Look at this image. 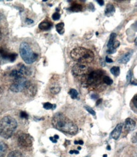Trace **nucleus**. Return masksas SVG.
<instances>
[{"label":"nucleus","instance_id":"1","mask_svg":"<svg viewBox=\"0 0 137 157\" xmlns=\"http://www.w3.org/2000/svg\"><path fill=\"white\" fill-rule=\"evenodd\" d=\"M52 124L57 130L71 135H75L78 131L77 125L62 113H57L53 116Z\"/></svg>","mask_w":137,"mask_h":157},{"label":"nucleus","instance_id":"2","mask_svg":"<svg viewBox=\"0 0 137 157\" xmlns=\"http://www.w3.org/2000/svg\"><path fill=\"white\" fill-rule=\"evenodd\" d=\"M17 122L10 116H5L0 121V136L5 139H9L17 129Z\"/></svg>","mask_w":137,"mask_h":157},{"label":"nucleus","instance_id":"3","mask_svg":"<svg viewBox=\"0 0 137 157\" xmlns=\"http://www.w3.org/2000/svg\"><path fill=\"white\" fill-rule=\"evenodd\" d=\"M72 58L79 63H91L94 59V53L90 50L83 47H77L71 52Z\"/></svg>","mask_w":137,"mask_h":157},{"label":"nucleus","instance_id":"4","mask_svg":"<svg viewBox=\"0 0 137 157\" xmlns=\"http://www.w3.org/2000/svg\"><path fill=\"white\" fill-rule=\"evenodd\" d=\"M19 51L23 60L27 64H32L37 59L38 55L32 51L30 45L26 42H23L20 44Z\"/></svg>","mask_w":137,"mask_h":157},{"label":"nucleus","instance_id":"5","mask_svg":"<svg viewBox=\"0 0 137 157\" xmlns=\"http://www.w3.org/2000/svg\"><path fill=\"white\" fill-rule=\"evenodd\" d=\"M104 72L101 70H97L91 72L87 77L86 84L88 86L99 84L102 80Z\"/></svg>","mask_w":137,"mask_h":157},{"label":"nucleus","instance_id":"6","mask_svg":"<svg viewBox=\"0 0 137 157\" xmlns=\"http://www.w3.org/2000/svg\"><path fill=\"white\" fill-rule=\"evenodd\" d=\"M18 144L21 148L26 150H31L33 145V140L32 137L25 133L20 135L18 137Z\"/></svg>","mask_w":137,"mask_h":157},{"label":"nucleus","instance_id":"7","mask_svg":"<svg viewBox=\"0 0 137 157\" xmlns=\"http://www.w3.org/2000/svg\"><path fill=\"white\" fill-rule=\"evenodd\" d=\"M27 80L25 77L18 78V79L14 80V82L9 87V90L14 93L21 92L24 90Z\"/></svg>","mask_w":137,"mask_h":157},{"label":"nucleus","instance_id":"8","mask_svg":"<svg viewBox=\"0 0 137 157\" xmlns=\"http://www.w3.org/2000/svg\"><path fill=\"white\" fill-rule=\"evenodd\" d=\"M17 57V54L14 53H9L5 50L4 49L0 48V58L3 60H8L9 62H14Z\"/></svg>","mask_w":137,"mask_h":157},{"label":"nucleus","instance_id":"9","mask_svg":"<svg viewBox=\"0 0 137 157\" xmlns=\"http://www.w3.org/2000/svg\"><path fill=\"white\" fill-rule=\"evenodd\" d=\"M87 67L85 65L82 63L76 64L72 68V72L74 75L79 76L85 74L87 72Z\"/></svg>","mask_w":137,"mask_h":157},{"label":"nucleus","instance_id":"10","mask_svg":"<svg viewBox=\"0 0 137 157\" xmlns=\"http://www.w3.org/2000/svg\"><path fill=\"white\" fill-rule=\"evenodd\" d=\"M24 91L27 96H34L37 92V88L36 86L30 81H27Z\"/></svg>","mask_w":137,"mask_h":157},{"label":"nucleus","instance_id":"11","mask_svg":"<svg viewBox=\"0 0 137 157\" xmlns=\"http://www.w3.org/2000/svg\"><path fill=\"white\" fill-rule=\"evenodd\" d=\"M116 34L115 33H112L110 36L108 43H107V48H108V50H107V53L111 55L116 52V50L114 49V47H113L114 44L116 41Z\"/></svg>","mask_w":137,"mask_h":157},{"label":"nucleus","instance_id":"12","mask_svg":"<svg viewBox=\"0 0 137 157\" xmlns=\"http://www.w3.org/2000/svg\"><path fill=\"white\" fill-rule=\"evenodd\" d=\"M123 124H119L116 125L115 129L113 131V132H111V134L113 139L117 140L119 138V137H120L122 129H123Z\"/></svg>","mask_w":137,"mask_h":157},{"label":"nucleus","instance_id":"13","mask_svg":"<svg viewBox=\"0 0 137 157\" xmlns=\"http://www.w3.org/2000/svg\"><path fill=\"white\" fill-rule=\"evenodd\" d=\"M135 122L131 119V118H128L125 120L124 122V128L126 129V131H127L128 132H131L134 131V129H135Z\"/></svg>","mask_w":137,"mask_h":157},{"label":"nucleus","instance_id":"14","mask_svg":"<svg viewBox=\"0 0 137 157\" xmlns=\"http://www.w3.org/2000/svg\"><path fill=\"white\" fill-rule=\"evenodd\" d=\"M133 52L132 50H130L128 52H127L121 57H120V58L118 60V62L123 64L127 63L130 60L131 56L133 55Z\"/></svg>","mask_w":137,"mask_h":157},{"label":"nucleus","instance_id":"15","mask_svg":"<svg viewBox=\"0 0 137 157\" xmlns=\"http://www.w3.org/2000/svg\"><path fill=\"white\" fill-rule=\"evenodd\" d=\"M51 27H52V24L50 22H47V21L42 22L39 25V28L42 31L50 30Z\"/></svg>","mask_w":137,"mask_h":157},{"label":"nucleus","instance_id":"16","mask_svg":"<svg viewBox=\"0 0 137 157\" xmlns=\"http://www.w3.org/2000/svg\"><path fill=\"white\" fill-rule=\"evenodd\" d=\"M115 12V8L112 4H107L105 10V14L107 16H111Z\"/></svg>","mask_w":137,"mask_h":157},{"label":"nucleus","instance_id":"17","mask_svg":"<svg viewBox=\"0 0 137 157\" xmlns=\"http://www.w3.org/2000/svg\"><path fill=\"white\" fill-rule=\"evenodd\" d=\"M18 68L21 71V72L24 74V77L29 76V75H31V74H32V72L30 70V68H28V67H27L24 65L21 64L20 66H18Z\"/></svg>","mask_w":137,"mask_h":157},{"label":"nucleus","instance_id":"18","mask_svg":"<svg viewBox=\"0 0 137 157\" xmlns=\"http://www.w3.org/2000/svg\"><path fill=\"white\" fill-rule=\"evenodd\" d=\"M8 146L3 142H0V157H3L6 153Z\"/></svg>","mask_w":137,"mask_h":157},{"label":"nucleus","instance_id":"19","mask_svg":"<svg viewBox=\"0 0 137 157\" xmlns=\"http://www.w3.org/2000/svg\"><path fill=\"white\" fill-rule=\"evenodd\" d=\"M69 10L72 12H80L82 10V6L80 4H73V5H72L70 8Z\"/></svg>","mask_w":137,"mask_h":157},{"label":"nucleus","instance_id":"20","mask_svg":"<svg viewBox=\"0 0 137 157\" xmlns=\"http://www.w3.org/2000/svg\"><path fill=\"white\" fill-rule=\"evenodd\" d=\"M64 26H65V24L63 22H61V23H59L57 24L56 25V31L57 32L62 35L64 34L65 33V29H64Z\"/></svg>","mask_w":137,"mask_h":157},{"label":"nucleus","instance_id":"21","mask_svg":"<svg viewBox=\"0 0 137 157\" xmlns=\"http://www.w3.org/2000/svg\"><path fill=\"white\" fill-rule=\"evenodd\" d=\"M8 157H25V156L19 151H13L9 153Z\"/></svg>","mask_w":137,"mask_h":157},{"label":"nucleus","instance_id":"22","mask_svg":"<svg viewBox=\"0 0 137 157\" xmlns=\"http://www.w3.org/2000/svg\"><path fill=\"white\" fill-rule=\"evenodd\" d=\"M111 74L116 77H117L120 74V68L119 67H113L110 70Z\"/></svg>","mask_w":137,"mask_h":157},{"label":"nucleus","instance_id":"23","mask_svg":"<svg viewBox=\"0 0 137 157\" xmlns=\"http://www.w3.org/2000/svg\"><path fill=\"white\" fill-rule=\"evenodd\" d=\"M60 90H61L60 87L57 86V85L53 86H52V87L50 88L51 92L53 94H56L59 93H60Z\"/></svg>","mask_w":137,"mask_h":157},{"label":"nucleus","instance_id":"24","mask_svg":"<svg viewBox=\"0 0 137 157\" xmlns=\"http://www.w3.org/2000/svg\"><path fill=\"white\" fill-rule=\"evenodd\" d=\"M102 81L107 85H111L113 84V80L111 79V78L109 76H107V75H105V76L103 77Z\"/></svg>","mask_w":137,"mask_h":157},{"label":"nucleus","instance_id":"25","mask_svg":"<svg viewBox=\"0 0 137 157\" xmlns=\"http://www.w3.org/2000/svg\"><path fill=\"white\" fill-rule=\"evenodd\" d=\"M69 94L71 96L72 98H73V99H76L78 96V93L77 91L75 89H71L69 91Z\"/></svg>","mask_w":137,"mask_h":157},{"label":"nucleus","instance_id":"26","mask_svg":"<svg viewBox=\"0 0 137 157\" xmlns=\"http://www.w3.org/2000/svg\"><path fill=\"white\" fill-rule=\"evenodd\" d=\"M43 107L46 110H50V109L53 110V105L50 103H49V102L44 103L43 104Z\"/></svg>","mask_w":137,"mask_h":157},{"label":"nucleus","instance_id":"27","mask_svg":"<svg viewBox=\"0 0 137 157\" xmlns=\"http://www.w3.org/2000/svg\"><path fill=\"white\" fill-rule=\"evenodd\" d=\"M85 109H86V110H87L88 112L90 113L92 115H93V116H95V115H96L95 111L92 109L91 107L88 106H85Z\"/></svg>","mask_w":137,"mask_h":157},{"label":"nucleus","instance_id":"28","mask_svg":"<svg viewBox=\"0 0 137 157\" xmlns=\"http://www.w3.org/2000/svg\"><path fill=\"white\" fill-rule=\"evenodd\" d=\"M60 17H61L60 14L59 13H57V12L54 13L53 15V16H52L53 19L54 20V21H57V20L60 19Z\"/></svg>","mask_w":137,"mask_h":157},{"label":"nucleus","instance_id":"29","mask_svg":"<svg viewBox=\"0 0 137 157\" xmlns=\"http://www.w3.org/2000/svg\"><path fill=\"white\" fill-rule=\"evenodd\" d=\"M132 78V73L131 72V71H129V72H128V74L126 75V80L128 82H130Z\"/></svg>","mask_w":137,"mask_h":157},{"label":"nucleus","instance_id":"30","mask_svg":"<svg viewBox=\"0 0 137 157\" xmlns=\"http://www.w3.org/2000/svg\"><path fill=\"white\" fill-rule=\"evenodd\" d=\"M20 117L22 118V119H28V114L25 112H23V111L20 112Z\"/></svg>","mask_w":137,"mask_h":157},{"label":"nucleus","instance_id":"31","mask_svg":"<svg viewBox=\"0 0 137 157\" xmlns=\"http://www.w3.org/2000/svg\"><path fill=\"white\" fill-rule=\"evenodd\" d=\"M132 101H133V103L136 109V107H137V104H136V103H137V96H136V95H135V96H134Z\"/></svg>","mask_w":137,"mask_h":157},{"label":"nucleus","instance_id":"32","mask_svg":"<svg viewBox=\"0 0 137 157\" xmlns=\"http://www.w3.org/2000/svg\"><path fill=\"white\" fill-rule=\"evenodd\" d=\"M106 62H107V63H113V60H112L111 58H109L108 56H106Z\"/></svg>","mask_w":137,"mask_h":157},{"label":"nucleus","instance_id":"33","mask_svg":"<svg viewBox=\"0 0 137 157\" xmlns=\"http://www.w3.org/2000/svg\"><path fill=\"white\" fill-rule=\"evenodd\" d=\"M25 22H26V23H27V24H32V23H34V21H32V20L29 19V18H27Z\"/></svg>","mask_w":137,"mask_h":157},{"label":"nucleus","instance_id":"34","mask_svg":"<svg viewBox=\"0 0 137 157\" xmlns=\"http://www.w3.org/2000/svg\"><path fill=\"white\" fill-rule=\"evenodd\" d=\"M91 98H92V99H94V100H97V98H99V96H98V95H97V94H92V95Z\"/></svg>","mask_w":137,"mask_h":157},{"label":"nucleus","instance_id":"35","mask_svg":"<svg viewBox=\"0 0 137 157\" xmlns=\"http://www.w3.org/2000/svg\"><path fill=\"white\" fill-rule=\"evenodd\" d=\"M75 144H78L82 145V144H83V141H82V140H80V141H75Z\"/></svg>","mask_w":137,"mask_h":157},{"label":"nucleus","instance_id":"36","mask_svg":"<svg viewBox=\"0 0 137 157\" xmlns=\"http://www.w3.org/2000/svg\"><path fill=\"white\" fill-rule=\"evenodd\" d=\"M70 154H73V153L78 154V153H79V151H76V150H71V151H70Z\"/></svg>","mask_w":137,"mask_h":157},{"label":"nucleus","instance_id":"37","mask_svg":"<svg viewBox=\"0 0 137 157\" xmlns=\"http://www.w3.org/2000/svg\"><path fill=\"white\" fill-rule=\"evenodd\" d=\"M2 37H3V32H2V27H0V40L2 39Z\"/></svg>","mask_w":137,"mask_h":157},{"label":"nucleus","instance_id":"38","mask_svg":"<svg viewBox=\"0 0 137 157\" xmlns=\"http://www.w3.org/2000/svg\"><path fill=\"white\" fill-rule=\"evenodd\" d=\"M50 140H51V141H52V142H53V143H57V140H56V139H54V137H50Z\"/></svg>","mask_w":137,"mask_h":157},{"label":"nucleus","instance_id":"39","mask_svg":"<svg viewBox=\"0 0 137 157\" xmlns=\"http://www.w3.org/2000/svg\"><path fill=\"white\" fill-rule=\"evenodd\" d=\"M102 99H99V100H98L97 101V102H96V105L97 106V105H100V104L102 103Z\"/></svg>","mask_w":137,"mask_h":157},{"label":"nucleus","instance_id":"40","mask_svg":"<svg viewBox=\"0 0 137 157\" xmlns=\"http://www.w3.org/2000/svg\"><path fill=\"white\" fill-rule=\"evenodd\" d=\"M97 2L99 3L101 6H102V5H104V1H97Z\"/></svg>","mask_w":137,"mask_h":157},{"label":"nucleus","instance_id":"41","mask_svg":"<svg viewBox=\"0 0 137 157\" xmlns=\"http://www.w3.org/2000/svg\"><path fill=\"white\" fill-rule=\"evenodd\" d=\"M53 137H54V139H56V140H57L59 139V136H58V135H54V136H53Z\"/></svg>","mask_w":137,"mask_h":157},{"label":"nucleus","instance_id":"42","mask_svg":"<svg viewBox=\"0 0 137 157\" xmlns=\"http://www.w3.org/2000/svg\"><path fill=\"white\" fill-rule=\"evenodd\" d=\"M107 149L108 150H111V148H110V146H107Z\"/></svg>","mask_w":137,"mask_h":157},{"label":"nucleus","instance_id":"43","mask_svg":"<svg viewBox=\"0 0 137 157\" xmlns=\"http://www.w3.org/2000/svg\"><path fill=\"white\" fill-rule=\"evenodd\" d=\"M107 155H103V157H107Z\"/></svg>","mask_w":137,"mask_h":157},{"label":"nucleus","instance_id":"44","mask_svg":"<svg viewBox=\"0 0 137 157\" xmlns=\"http://www.w3.org/2000/svg\"><path fill=\"white\" fill-rule=\"evenodd\" d=\"M78 150H81V148H80V147H78Z\"/></svg>","mask_w":137,"mask_h":157},{"label":"nucleus","instance_id":"45","mask_svg":"<svg viewBox=\"0 0 137 157\" xmlns=\"http://www.w3.org/2000/svg\"><path fill=\"white\" fill-rule=\"evenodd\" d=\"M1 19H2V15L0 14V21H1Z\"/></svg>","mask_w":137,"mask_h":157},{"label":"nucleus","instance_id":"46","mask_svg":"<svg viewBox=\"0 0 137 157\" xmlns=\"http://www.w3.org/2000/svg\"><path fill=\"white\" fill-rule=\"evenodd\" d=\"M86 157H87V156H86Z\"/></svg>","mask_w":137,"mask_h":157},{"label":"nucleus","instance_id":"47","mask_svg":"<svg viewBox=\"0 0 137 157\" xmlns=\"http://www.w3.org/2000/svg\"><path fill=\"white\" fill-rule=\"evenodd\" d=\"M0 59H1V58H0Z\"/></svg>","mask_w":137,"mask_h":157}]
</instances>
